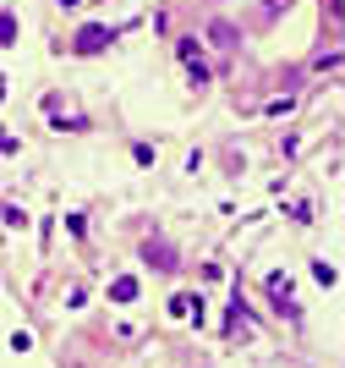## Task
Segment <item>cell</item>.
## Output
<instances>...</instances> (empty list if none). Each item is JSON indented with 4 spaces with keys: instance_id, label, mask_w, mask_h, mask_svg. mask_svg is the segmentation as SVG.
Listing matches in <instances>:
<instances>
[{
    "instance_id": "3",
    "label": "cell",
    "mask_w": 345,
    "mask_h": 368,
    "mask_svg": "<svg viewBox=\"0 0 345 368\" xmlns=\"http://www.w3.org/2000/svg\"><path fill=\"white\" fill-rule=\"evenodd\" d=\"M110 292L121 297V302H132V297H138V281H115V286H110Z\"/></svg>"
},
{
    "instance_id": "1",
    "label": "cell",
    "mask_w": 345,
    "mask_h": 368,
    "mask_svg": "<svg viewBox=\"0 0 345 368\" xmlns=\"http://www.w3.org/2000/svg\"><path fill=\"white\" fill-rule=\"evenodd\" d=\"M104 39H110V28H82V33H77V50L88 55V50H99Z\"/></svg>"
},
{
    "instance_id": "2",
    "label": "cell",
    "mask_w": 345,
    "mask_h": 368,
    "mask_svg": "<svg viewBox=\"0 0 345 368\" xmlns=\"http://www.w3.org/2000/svg\"><path fill=\"white\" fill-rule=\"evenodd\" d=\"M11 39H17V17L6 11V17H0V44H11Z\"/></svg>"
}]
</instances>
